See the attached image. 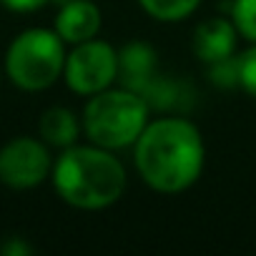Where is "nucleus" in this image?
Returning a JSON list of instances; mask_svg holds the SVG:
<instances>
[{"label": "nucleus", "instance_id": "obj_11", "mask_svg": "<svg viewBox=\"0 0 256 256\" xmlns=\"http://www.w3.org/2000/svg\"><path fill=\"white\" fill-rule=\"evenodd\" d=\"M138 6L161 23H176L188 18L201 6V0H138Z\"/></svg>", "mask_w": 256, "mask_h": 256}, {"label": "nucleus", "instance_id": "obj_8", "mask_svg": "<svg viewBox=\"0 0 256 256\" xmlns=\"http://www.w3.org/2000/svg\"><path fill=\"white\" fill-rule=\"evenodd\" d=\"M236 26L226 18H208L194 30V53L201 63L211 66L234 56Z\"/></svg>", "mask_w": 256, "mask_h": 256}, {"label": "nucleus", "instance_id": "obj_3", "mask_svg": "<svg viewBox=\"0 0 256 256\" xmlns=\"http://www.w3.org/2000/svg\"><path fill=\"white\" fill-rule=\"evenodd\" d=\"M148 103L131 88H106L93 93L83 108V134L90 144L118 151L134 146L148 123Z\"/></svg>", "mask_w": 256, "mask_h": 256}, {"label": "nucleus", "instance_id": "obj_6", "mask_svg": "<svg viewBox=\"0 0 256 256\" xmlns=\"http://www.w3.org/2000/svg\"><path fill=\"white\" fill-rule=\"evenodd\" d=\"M53 171L48 144L33 136H16L0 148V184L26 191L40 186Z\"/></svg>", "mask_w": 256, "mask_h": 256}, {"label": "nucleus", "instance_id": "obj_5", "mask_svg": "<svg viewBox=\"0 0 256 256\" xmlns=\"http://www.w3.org/2000/svg\"><path fill=\"white\" fill-rule=\"evenodd\" d=\"M63 78L68 88L78 96H93L113 86L118 78V53L110 43L90 38L78 46H73L70 53H66V68Z\"/></svg>", "mask_w": 256, "mask_h": 256}, {"label": "nucleus", "instance_id": "obj_7", "mask_svg": "<svg viewBox=\"0 0 256 256\" xmlns=\"http://www.w3.org/2000/svg\"><path fill=\"white\" fill-rule=\"evenodd\" d=\"M100 30V8L93 0H66L56 16V33L63 43L78 46L96 38Z\"/></svg>", "mask_w": 256, "mask_h": 256}, {"label": "nucleus", "instance_id": "obj_13", "mask_svg": "<svg viewBox=\"0 0 256 256\" xmlns=\"http://www.w3.org/2000/svg\"><path fill=\"white\" fill-rule=\"evenodd\" d=\"M236 78H238V86L251 98H256V43L246 48L241 56H236Z\"/></svg>", "mask_w": 256, "mask_h": 256}, {"label": "nucleus", "instance_id": "obj_2", "mask_svg": "<svg viewBox=\"0 0 256 256\" xmlns=\"http://www.w3.org/2000/svg\"><path fill=\"white\" fill-rule=\"evenodd\" d=\"M56 194L73 208L98 211L113 206L126 191V168L108 151L96 144L68 146L53 161L50 171Z\"/></svg>", "mask_w": 256, "mask_h": 256}, {"label": "nucleus", "instance_id": "obj_12", "mask_svg": "<svg viewBox=\"0 0 256 256\" xmlns=\"http://www.w3.org/2000/svg\"><path fill=\"white\" fill-rule=\"evenodd\" d=\"M231 20L238 36L256 43V0H234Z\"/></svg>", "mask_w": 256, "mask_h": 256}, {"label": "nucleus", "instance_id": "obj_14", "mask_svg": "<svg viewBox=\"0 0 256 256\" xmlns=\"http://www.w3.org/2000/svg\"><path fill=\"white\" fill-rule=\"evenodd\" d=\"M208 76L216 86L221 88H234L238 86V78H236V58H226V60H218V63H211L208 66Z\"/></svg>", "mask_w": 256, "mask_h": 256}, {"label": "nucleus", "instance_id": "obj_15", "mask_svg": "<svg viewBox=\"0 0 256 256\" xmlns=\"http://www.w3.org/2000/svg\"><path fill=\"white\" fill-rule=\"evenodd\" d=\"M0 3L16 13H33V10H40L43 6H48L50 0H0Z\"/></svg>", "mask_w": 256, "mask_h": 256}, {"label": "nucleus", "instance_id": "obj_10", "mask_svg": "<svg viewBox=\"0 0 256 256\" xmlns=\"http://www.w3.org/2000/svg\"><path fill=\"white\" fill-rule=\"evenodd\" d=\"M83 131V126L78 120V116L66 108V106H53L48 110H43L40 120H38V134L40 138L53 146V148H68L78 141Z\"/></svg>", "mask_w": 256, "mask_h": 256}, {"label": "nucleus", "instance_id": "obj_16", "mask_svg": "<svg viewBox=\"0 0 256 256\" xmlns=\"http://www.w3.org/2000/svg\"><path fill=\"white\" fill-rule=\"evenodd\" d=\"M30 251L33 248L20 238H10L8 244H3V248H0V254H6V256H28Z\"/></svg>", "mask_w": 256, "mask_h": 256}, {"label": "nucleus", "instance_id": "obj_1", "mask_svg": "<svg viewBox=\"0 0 256 256\" xmlns=\"http://www.w3.org/2000/svg\"><path fill=\"white\" fill-rule=\"evenodd\" d=\"M134 146L138 176L158 194H181L204 171L206 148L201 131L181 116L148 120Z\"/></svg>", "mask_w": 256, "mask_h": 256}, {"label": "nucleus", "instance_id": "obj_17", "mask_svg": "<svg viewBox=\"0 0 256 256\" xmlns=\"http://www.w3.org/2000/svg\"><path fill=\"white\" fill-rule=\"evenodd\" d=\"M58 3H66V0H58Z\"/></svg>", "mask_w": 256, "mask_h": 256}, {"label": "nucleus", "instance_id": "obj_9", "mask_svg": "<svg viewBox=\"0 0 256 256\" xmlns=\"http://www.w3.org/2000/svg\"><path fill=\"white\" fill-rule=\"evenodd\" d=\"M156 50L148 43H128L118 53V80L123 88L144 93L146 86L156 78Z\"/></svg>", "mask_w": 256, "mask_h": 256}, {"label": "nucleus", "instance_id": "obj_4", "mask_svg": "<svg viewBox=\"0 0 256 256\" xmlns=\"http://www.w3.org/2000/svg\"><path fill=\"white\" fill-rule=\"evenodd\" d=\"M66 68V43L56 30L28 28L13 38L6 53V76L20 90L50 88Z\"/></svg>", "mask_w": 256, "mask_h": 256}]
</instances>
